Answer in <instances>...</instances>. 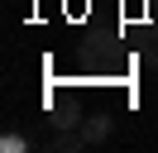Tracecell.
I'll return each mask as SVG.
<instances>
[{"label": "cell", "mask_w": 158, "mask_h": 153, "mask_svg": "<svg viewBox=\"0 0 158 153\" xmlns=\"http://www.w3.org/2000/svg\"><path fill=\"white\" fill-rule=\"evenodd\" d=\"M81 134H86V143H106V139H110V115H91V120H81Z\"/></svg>", "instance_id": "obj_1"}, {"label": "cell", "mask_w": 158, "mask_h": 153, "mask_svg": "<svg viewBox=\"0 0 158 153\" xmlns=\"http://www.w3.org/2000/svg\"><path fill=\"white\" fill-rule=\"evenodd\" d=\"M144 62L158 72V38H148V43H144Z\"/></svg>", "instance_id": "obj_2"}]
</instances>
